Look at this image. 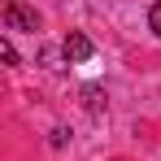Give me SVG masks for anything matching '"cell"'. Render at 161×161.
Listing matches in <instances>:
<instances>
[{"label":"cell","mask_w":161,"mask_h":161,"mask_svg":"<svg viewBox=\"0 0 161 161\" xmlns=\"http://www.w3.org/2000/svg\"><path fill=\"white\" fill-rule=\"evenodd\" d=\"M148 26L157 31V39H161V0H157V4H153V13H148Z\"/></svg>","instance_id":"5b68a950"},{"label":"cell","mask_w":161,"mask_h":161,"mask_svg":"<svg viewBox=\"0 0 161 161\" xmlns=\"http://www.w3.org/2000/svg\"><path fill=\"white\" fill-rule=\"evenodd\" d=\"M61 48H65V57H70V61H92V39H87L83 31H70Z\"/></svg>","instance_id":"7a4b0ae2"},{"label":"cell","mask_w":161,"mask_h":161,"mask_svg":"<svg viewBox=\"0 0 161 161\" xmlns=\"http://www.w3.org/2000/svg\"><path fill=\"white\" fill-rule=\"evenodd\" d=\"M39 61H44L48 70H61L70 57H65V48H53V44H48V48H39Z\"/></svg>","instance_id":"3957f363"},{"label":"cell","mask_w":161,"mask_h":161,"mask_svg":"<svg viewBox=\"0 0 161 161\" xmlns=\"http://www.w3.org/2000/svg\"><path fill=\"white\" fill-rule=\"evenodd\" d=\"M0 57H4V65H18V48L9 39H0Z\"/></svg>","instance_id":"277c9868"},{"label":"cell","mask_w":161,"mask_h":161,"mask_svg":"<svg viewBox=\"0 0 161 161\" xmlns=\"http://www.w3.org/2000/svg\"><path fill=\"white\" fill-rule=\"evenodd\" d=\"M4 26L9 31H31V35H35V31H39V13H35L31 4H22V0H9V4H4Z\"/></svg>","instance_id":"6da1fadb"}]
</instances>
